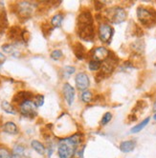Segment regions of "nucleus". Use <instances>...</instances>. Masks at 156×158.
<instances>
[{
	"instance_id": "obj_11",
	"label": "nucleus",
	"mask_w": 156,
	"mask_h": 158,
	"mask_svg": "<svg viewBox=\"0 0 156 158\" xmlns=\"http://www.w3.org/2000/svg\"><path fill=\"white\" fill-rule=\"evenodd\" d=\"M62 94L66 103L71 106L75 100V89L69 83H65L62 87Z\"/></svg>"
},
{
	"instance_id": "obj_14",
	"label": "nucleus",
	"mask_w": 156,
	"mask_h": 158,
	"mask_svg": "<svg viewBox=\"0 0 156 158\" xmlns=\"http://www.w3.org/2000/svg\"><path fill=\"white\" fill-rule=\"evenodd\" d=\"M13 158H28L29 154L27 150L22 145H16L13 149Z\"/></svg>"
},
{
	"instance_id": "obj_13",
	"label": "nucleus",
	"mask_w": 156,
	"mask_h": 158,
	"mask_svg": "<svg viewBox=\"0 0 156 158\" xmlns=\"http://www.w3.org/2000/svg\"><path fill=\"white\" fill-rule=\"evenodd\" d=\"M135 147H136V142L134 140H126V141L121 142L119 148L122 152L128 153L134 151Z\"/></svg>"
},
{
	"instance_id": "obj_27",
	"label": "nucleus",
	"mask_w": 156,
	"mask_h": 158,
	"mask_svg": "<svg viewBox=\"0 0 156 158\" xmlns=\"http://www.w3.org/2000/svg\"><path fill=\"white\" fill-rule=\"evenodd\" d=\"M0 158H13V154L5 147H0Z\"/></svg>"
},
{
	"instance_id": "obj_19",
	"label": "nucleus",
	"mask_w": 156,
	"mask_h": 158,
	"mask_svg": "<svg viewBox=\"0 0 156 158\" xmlns=\"http://www.w3.org/2000/svg\"><path fill=\"white\" fill-rule=\"evenodd\" d=\"M2 50H3L4 52L10 53V54H12L14 56H16V57H17L18 54H19V52H17L16 45H14V44H6V45H3V46H2Z\"/></svg>"
},
{
	"instance_id": "obj_8",
	"label": "nucleus",
	"mask_w": 156,
	"mask_h": 158,
	"mask_svg": "<svg viewBox=\"0 0 156 158\" xmlns=\"http://www.w3.org/2000/svg\"><path fill=\"white\" fill-rule=\"evenodd\" d=\"M19 111L25 117L34 118L37 115V107L33 102V100H29L19 105Z\"/></svg>"
},
{
	"instance_id": "obj_26",
	"label": "nucleus",
	"mask_w": 156,
	"mask_h": 158,
	"mask_svg": "<svg viewBox=\"0 0 156 158\" xmlns=\"http://www.w3.org/2000/svg\"><path fill=\"white\" fill-rule=\"evenodd\" d=\"M33 102L36 105L37 108H39L41 106H43L44 104V96L42 94H37L35 95L34 99H33Z\"/></svg>"
},
{
	"instance_id": "obj_32",
	"label": "nucleus",
	"mask_w": 156,
	"mask_h": 158,
	"mask_svg": "<svg viewBox=\"0 0 156 158\" xmlns=\"http://www.w3.org/2000/svg\"><path fill=\"white\" fill-rule=\"evenodd\" d=\"M128 118H129V121L132 122V121H135V120L137 119V116H135L134 114H130Z\"/></svg>"
},
{
	"instance_id": "obj_22",
	"label": "nucleus",
	"mask_w": 156,
	"mask_h": 158,
	"mask_svg": "<svg viewBox=\"0 0 156 158\" xmlns=\"http://www.w3.org/2000/svg\"><path fill=\"white\" fill-rule=\"evenodd\" d=\"M1 108L5 112H7V114H16L15 108L9 102H7V101H3V102L1 103Z\"/></svg>"
},
{
	"instance_id": "obj_1",
	"label": "nucleus",
	"mask_w": 156,
	"mask_h": 158,
	"mask_svg": "<svg viewBox=\"0 0 156 158\" xmlns=\"http://www.w3.org/2000/svg\"><path fill=\"white\" fill-rule=\"evenodd\" d=\"M77 31L80 38L84 41H92L95 37L93 17L89 10H82L78 16Z\"/></svg>"
},
{
	"instance_id": "obj_3",
	"label": "nucleus",
	"mask_w": 156,
	"mask_h": 158,
	"mask_svg": "<svg viewBox=\"0 0 156 158\" xmlns=\"http://www.w3.org/2000/svg\"><path fill=\"white\" fill-rule=\"evenodd\" d=\"M127 16V14L124 8L115 6V7L106 9L105 10L104 19L107 20V22H109V23L118 25V24L123 23L124 21H126Z\"/></svg>"
},
{
	"instance_id": "obj_4",
	"label": "nucleus",
	"mask_w": 156,
	"mask_h": 158,
	"mask_svg": "<svg viewBox=\"0 0 156 158\" xmlns=\"http://www.w3.org/2000/svg\"><path fill=\"white\" fill-rule=\"evenodd\" d=\"M118 61L119 60L116 56L113 53L112 54L110 53V55L108 56V57L102 63L101 69H100L98 74L96 75V81L100 82L105 76H108L112 73L114 72V70L116 69L118 63H119Z\"/></svg>"
},
{
	"instance_id": "obj_24",
	"label": "nucleus",
	"mask_w": 156,
	"mask_h": 158,
	"mask_svg": "<svg viewBox=\"0 0 156 158\" xmlns=\"http://www.w3.org/2000/svg\"><path fill=\"white\" fill-rule=\"evenodd\" d=\"M81 98L83 101L84 103H90L93 100V94L91 92L89 91H84L82 94H81Z\"/></svg>"
},
{
	"instance_id": "obj_31",
	"label": "nucleus",
	"mask_w": 156,
	"mask_h": 158,
	"mask_svg": "<svg viewBox=\"0 0 156 158\" xmlns=\"http://www.w3.org/2000/svg\"><path fill=\"white\" fill-rule=\"evenodd\" d=\"M94 5H95V8H96V10H100L101 9H103L104 8V3L103 2H101V1H96L95 3H94Z\"/></svg>"
},
{
	"instance_id": "obj_23",
	"label": "nucleus",
	"mask_w": 156,
	"mask_h": 158,
	"mask_svg": "<svg viewBox=\"0 0 156 158\" xmlns=\"http://www.w3.org/2000/svg\"><path fill=\"white\" fill-rule=\"evenodd\" d=\"M76 69L72 66H66L62 69V76L64 78H68L69 76H71L74 73H75Z\"/></svg>"
},
{
	"instance_id": "obj_17",
	"label": "nucleus",
	"mask_w": 156,
	"mask_h": 158,
	"mask_svg": "<svg viewBox=\"0 0 156 158\" xmlns=\"http://www.w3.org/2000/svg\"><path fill=\"white\" fill-rule=\"evenodd\" d=\"M3 131L8 133V134H12V135H15V134H17L18 133V128L16 124L12 121H9V122H6L4 125H3Z\"/></svg>"
},
{
	"instance_id": "obj_34",
	"label": "nucleus",
	"mask_w": 156,
	"mask_h": 158,
	"mask_svg": "<svg viewBox=\"0 0 156 158\" xmlns=\"http://www.w3.org/2000/svg\"><path fill=\"white\" fill-rule=\"evenodd\" d=\"M153 110H155V111H156V99H155L154 104H153Z\"/></svg>"
},
{
	"instance_id": "obj_6",
	"label": "nucleus",
	"mask_w": 156,
	"mask_h": 158,
	"mask_svg": "<svg viewBox=\"0 0 156 158\" xmlns=\"http://www.w3.org/2000/svg\"><path fill=\"white\" fill-rule=\"evenodd\" d=\"M98 35L102 42L109 44L114 35V29L112 28V26L106 23V22L100 23L98 28Z\"/></svg>"
},
{
	"instance_id": "obj_12",
	"label": "nucleus",
	"mask_w": 156,
	"mask_h": 158,
	"mask_svg": "<svg viewBox=\"0 0 156 158\" xmlns=\"http://www.w3.org/2000/svg\"><path fill=\"white\" fill-rule=\"evenodd\" d=\"M34 97H35V95L33 93L21 91V92H18L15 94V96L13 97V102L16 103L18 105H21L22 103L26 102V101L34 99Z\"/></svg>"
},
{
	"instance_id": "obj_10",
	"label": "nucleus",
	"mask_w": 156,
	"mask_h": 158,
	"mask_svg": "<svg viewBox=\"0 0 156 158\" xmlns=\"http://www.w3.org/2000/svg\"><path fill=\"white\" fill-rule=\"evenodd\" d=\"M75 82L77 88L80 89V91H86V89L90 85V80H89V77L85 73H79L76 77H75Z\"/></svg>"
},
{
	"instance_id": "obj_2",
	"label": "nucleus",
	"mask_w": 156,
	"mask_h": 158,
	"mask_svg": "<svg viewBox=\"0 0 156 158\" xmlns=\"http://www.w3.org/2000/svg\"><path fill=\"white\" fill-rule=\"evenodd\" d=\"M82 134L75 133L74 135L67 138H63L59 141L58 153L60 158H74L79 145L82 144Z\"/></svg>"
},
{
	"instance_id": "obj_33",
	"label": "nucleus",
	"mask_w": 156,
	"mask_h": 158,
	"mask_svg": "<svg viewBox=\"0 0 156 158\" xmlns=\"http://www.w3.org/2000/svg\"><path fill=\"white\" fill-rule=\"evenodd\" d=\"M4 60H5V55L0 52V61H4Z\"/></svg>"
},
{
	"instance_id": "obj_20",
	"label": "nucleus",
	"mask_w": 156,
	"mask_h": 158,
	"mask_svg": "<svg viewBox=\"0 0 156 158\" xmlns=\"http://www.w3.org/2000/svg\"><path fill=\"white\" fill-rule=\"evenodd\" d=\"M63 15L62 14H57L55 15L51 19V26L53 28H59L61 26L62 21H63Z\"/></svg>"
},
{
	"instance_id": "obj_16",
	"label": "nucleus",
	"mask_w": 156,
	"mask_h": 158,
	"mask_svg": "<svg viewBox=\"0 0 156 158\" xmlns=\"http://www.w3.org/2000/svg\"><path fill=\"white\" fill-rule=\"evenodd\" d=\"M73 51L75 52V55H76V57L79 59V60H83L85 58V49L84 47L82 46V45L80 43V42H77L75 45H74V47H73Z\"/></svg>"
},
{
	"instance_id": "obj_25",
	"label": "nucleus",
	"mask_w": 156,
	"mask_h": 158,
	"mask_svg": "<svg viewBox=\"0 0 156 158\" xmlns=\"http://www.w3.org/2000/svg\"><path fill=\"white\" fill-rule=\"evenodd\" d=\"M101 66H102V63L101 62H98V61H95V60H90L88 62V68L90 71H100L101 69Z\"/></svg>"
},
{
	"instance_id": "obj_30",
	"label": "nucleus",
	"mask_w": 156,
	"mask_h": 158,
	"mask_svg": "<svg viewBox=\"0 0 156 158\" xmlns=\"http://www.w3.org/2000/svg\"><path fill=\"white\" fill-rule=\"evenodd\" d=\"M146 107H147V103L145 102V101H143V100H140V101H138V102H137L136 106L134 107V109H133L132 111L133 112H136L138 110H144Z\"/></svg>"
},
{
	"instance_id": "obj_29",
	"label": "nucleus",
	"mask_w": 156,
	"mask_h": 158,
	"mask_svg": "<svg viewBox=\"0 0 156 158\" xmlns=\"http://www.w3.org/2000/svg\"><path fill=\"white\" fill-rule=\"evenodd\" d=\"M111 119H112V114H111V112H105L103 116V118H102V120H101L102 126L107 125V124L111 121Z\"/></svg>"
},
{
	"instance_id": "obj_21",
	"label": "nucleus",
	"mask_w": 156,
	"mask_h": 158,
	"mask_svg": "<svg viewBox=\"0 0 156 158\" xmlns=\"http://www.w3.org/2000/svg\"><path fill=\"white\" fill-rule=\"evenodd\" d=\"M149 120H150L149 117H147L146 119H144L141 123L137 124L136 126H134V127H133V128L130 130V133H137V132L141 131L149 123Z\"/></svg>"
},
{
	"instance_id": "obj_28",
	"label": "nucleus",
	"mask_w": 156,
	"mask_h": 158,
	"mask_svg": "<svg viewBox=\"0 0 156 158\" xmlns=\"http://www.w3.org/2000/svg\"><path fill=\"white\" fill-rule=\"evenodd\" d=\"M50 56H51V58H52L53 60L58 61V60H60V58H62L63 53H62V52H61L60 50H55V51H53V52H51Z\"/></svg>"
},
{
	"instance_id": "obj_35",
	"label": "nucleus",
	"mask_w": 156,
	"mask_h": 158,
	"mask_svg": "<svg viewBox=\"0 0 156 158\" xmlns=\"http://www.w3.org/2000/svg\"><path fill=\"white\" fill-rule=\"evenodd\" d=\"M153 118H154V120H156V114H155L153 115Z\"/></svg>"
},
{
	"instance_id": "obj_5",
	"label": "nucleus",
	"mask_w": 156,
	"mask_h": 158,
	"mask_svg": "<svg viewBox=\"0 0 156 158\" xmlns=\"http://www.w3.org/2000/svg\"><path fill=\"white\" fill-rule=\"evenodd\" d=\"M137 18L140 23L146 27H152L156 24V10L151 8L138 7Z\"/></svg>"
},
{
	"instance_id": "obj_15",
	"label": "nucleus",
	"mask_w": 156,
	"mask_h": 158,
	"mask_svg": "<svg viewBox=\"0 0 156 158\" xmlns=\"http://www.w3.org/2000/svg\"><path fill=\"white\" fill-rule=\"evenodd\" d=\"M131 50L135 54L142 55L145 52V42L143 39H137L131 44Z\"/></svg>"
},
{
	"instance_id": "obj_18",
	"label": "nucleus",
	"mask_w": 156,
	"mask_h": 158,
	"mask_svg": "<svg viewBox=\"0 0 156 158\" xmlns=\"http://www.w3.org/2000/svg\"><path fill=\"white\" fill-rule=\"evenodd\" d=\"M31 146L39 155H43L45 153V147H44V145L41 142H39L38 140H32Z\"/></svg>"
},
{
	"instance_id": "obj_9",
	"label": "nucleus",
	"mask_w": 156,
	"mask_h": 158,
	"mask_svg": "<svg viewBox=\"0 0 156 158\" xmlns=\"http://www.w3.org/2000/svg\"><path fill=\"white\" fill-rule=\"evenodd\" d=\"M109 55H110V52L108 51V49L105 48V47L101 46V47L95 48L91 52L90 57L92 58V60H95V61L103 63Z\"/></svg>"
},
{
	"instance_id": "obj_7",
	"label": "nucleus",
	"mask_w": 156,
	"mask_h": 158,
	"mask_svg": "<svg viewBox=\"0 0 156 158\" xmlns=\"http://www.w3.org/2000/svg\"><path fill=\"white\" fill-rule=\"evenodd\" d=\"M36 9V4L32 3V2H28V1H23V2H19L16 4V13L20 17L23 18H29L34 10Z\"/></svg>"
}]
</instances>
